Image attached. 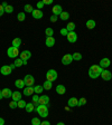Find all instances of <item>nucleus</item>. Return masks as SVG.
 <instances>
[{
    "label": "nucleus",
    "mask_w": 112,
    "mask_h": 125,
    "mask_svg": "<svg viewBox=\"0 0 112 125\" xmlns=\"http://www.w3.org/2000/svg\"><path fill=\"white\" fill-rule=\"evenodd\" d=\"M101 77L103 81H110V79H112V74L109 70H103L101 73Z\"/></svg>",
    "instance_id": "9d476101"
},
{
    "label": "nucleus",
    "mask_w": 112,
    "mask_h": 125,
    "mask_svg": "<svg viewBox=\"0 0 112 125\" xmlns=\"http://www.w3.org/2000/svg\"><path fill=\"white\" fill-rule=\"evenodd\" d=\"M45 34H46L47 37H53V35H54V30H53V28H46Z\"/></svg>",
    "instance_id": "7c9ffc66"
},
{
    "label": "nucleus",
    "mask_w": 112,
    "mask_h": 125,
    "mask_svg": "<svg viewBox=\"0 0 112 125\" xmlns=\"http://www.w3.org/2000/svg\"><path fill=\"white\" fill-rule=\"evenodd\" d=\"M2 96L5 97V98H9V97H11L12 96V92H11V89L3 88L2 89Z\"/></svg>",
    "instance_id": "6ab92c4d"
},
{
    "label": "nucleus",
    "mask_w": 112,
    "mask_h": 125,
    "mask_svg": "<svg viewBox=\"0 0 112 125\" xmlns=\"http://www.w3.org/2000/svg\"><path fill=\"white\" fill-rule=\"evenodd\" d=\"M40 120H39L38 117H34V118H31V125H40Z\"/></svg>",
    "instance_id": "2f4dec72"
},
{
    "label": "nucleus",
    "mask_w": 112,
    "mask_h": 125,
    "mask_svg": "<svg viewBox=\"0 0 112 125\" xmlns=\"http://www.w3.org/2000/svg\"><path fill=\"white\" fill-rule=\"evenodd\" d=\"M24 9H25V11L26 12H33V7H31L30 5H25V7H24Z\"/></svg>",
    "instance_id": "f704fd0d"
},
{
    "label": "nucleus",
    "mask_w": 112,
    "mask_h": 125,
    "mask_svg": "<svg viewBox=\"0 0 112 125\" xmlns=\"http://www.w3.org/2000/svg\"><path fill=\"white\" fill-rule=\"evenodd\" d=\"M56 93L60 94V95H63V94H65V93H66V88H65V86L62 85V84L57 85V86H56Z\"/></svg>",
    "instance_id": "f3484780"
},
{
    "label": "nucleus",
    "mask_w": 112,
    "mask_h": 125,
    "mask_svg": "<svg viewBox=\"0 0 112 125\" xmlns=\"http://www.w3.org/2000/svg\"><path fill=\"white\" fill-rule=\"evenodd\" d=\"M0 125H5V120L2 117H0Z\"/></svg>",
    "instance_id": "49530a36"
},
{
    "label": "nucleus",
    "mask_w": 112,
    "mask_h": 125,
    "mask_svg": "<svg viewBox=\"0 0 112 125\" xmlns=\"http://www.w3.org/2000/svg\"><path fill=\"white\" fill-rule=\"evenodd\" d=\"M5 13V8L2 7V5H0V17Z\"/></svg>",
    "instance_id": "37998d69"
},
{
    "label": "nucleus",
    "mask_w": 112,
    "mask_h": 125,
    "mask_svg": "<svg viewBox=\"0 0 112 125\" xmlns=\"http://www.w3.org/2000/svg\"><path fill=\"white\" fill-rule=\"evenodd\" d=\"M34 93L35 92H34V87L33 86H28V87H26V88L24 89V95H26V96H30Z\"/></svg>",
    "instance_id": "a211bd4d"
},
{
    "label": "nucleus",
    "mask_w": 112,
    "mask_h": 125,
    "mask_svg": "<svg viewBox=\"0 0 112 125\" xmlns=\"http://www.w3.org/2000/svg\"><path fill=\"white\" fill-rule=\"evenodd\" d=\"M7 6H8V5H7V2H2V7H3V8H6Z\"/></svg>",
    "instance_id": "8fccbe9b"
},
{
    "label": "nucleus",
    "mask_w": 112,
    "mask_h": 125,
    "mask_svg": "<svg viewBox=\"0 0 112 125\" xmlns=\"http://www.w3.org/2000/svg\"><path fill=\"white\" fill-rule=\"evenodd\" d=\"M61 35H63V36H67L68 35V31L66 28H62L61 29Z\"/></svg>",
    "instance_id": "ea45409f"
},
{
    "label": "nucleus",
    "mask_w": 112,
    "mask_h": 125,
    "mask_svg": "<svg viewBox=\"0 0 112 125\" xmlns=\"http://www.w3.org/2000/svg\"><path fill=\"white\" fill-rule=\"evenodd\" d=\"M102 72H103V69H102V67L100 65H92L89 68V76L91 78H93V79H95V78H98L101 75Z\"/></svg>",
    "instance_id": "f257e3e1"
},
{
    "label": "nucleus",
    "mask_w": 112,
    "mask_h": 125,
    "mask_svg": "<svg viewBox=\"0 0 112 125\" xmlns=\"http://www.w3.org/2000/svg\"><path fill=\"white\" fill-rule=\"evenodd\" d=\"M72 56H73V60H81L82 59V55L80 54V52H74Z\"/></svg>",
    "instance_id": "473e14b6"
},
{
    "label": "nucleus",
    "mask_w": 112,
    "mask_h": 125,
    "mask_svg": "<svg viewBox=\"0 0 112 125\" xmlns=\"http://www.w3.org/2000/svg\"><path fill=\"white\" fill-rule=\"evenodd\" d=\"M40 125H50V122H47V121H44V122L40 123Z\"/></svg>",
    "instance_id": "a18cd8bd"
},
{
    "label": "nucleus",
    "mask_w": 112,
    "mask_h": 125,
    "mask_svg": "<svg viewBox=\"0 0 112 125\" xmlns=\"http://www.w3.org/2000/svg\"><path fill=\"white\" fill-rule=\"evenodd\" d=\"M86 104V98H84V97H82L81 99H78V104L77 106H83V105Z\"/></svg>",
    "instance_id": "e433bc0d"
},
{
    "label": "nucleus",
    "mask_w": 112,
    "mask_h": 125,
    "mask_svg": "<svg viewBox=\"0 0 112 125\" xmlns=\"http://www.w3.org/2000/svg\"><path fill=\"white\" fill-rule=\"evenodd\" d=\"M2 91H1V89H0V99H2Z\"/></svg>",
    "instance_id": "de8ad7c7"
},
{
    "label": "nucleus",
    "mask_w": 112,
    "mask_h": 125,
    "mask_svg": "<svg viewBox=\"0 0 112 125\" xmlns=\"http://www.w3.org/2000/svg\"><path fill=\"white\" fill-rule=\"evenodd\" d=\"M60 18L62 19V20H68V18H70V13L67 12V11H63L62 13L60 15Z\"/></svg>",
    "instance_id": "393cba45"
},
{
    "label": "nucleus",
    "mask_w": 112,
    "mask_h": 125,
    "mask_svg": "<svg viewBox=\"0 0 112 125\" xmlns=\"http://www.w3.org/2000/svg\"><path fill=\"white\" fill-rule=\"evenodd\" d=\"M9 106H10V108H17L18 107V105H17V102H15V101H11L10 103H9Z\"/></svg>",
    "instance_id": "58836bf2"
},
{
    "label": "nucleus",
    "mask_w": 112,
    "mask_h": 125,
    "mask_svg": "<svg viewBox=\"0 0 112 125\" xmlns=\"http://www.w3.org/2000/svg\"><path fill=\"white\" fill-rule=\"evenodd\" d=\"M33 104H34V106L35 107H37L39 105V97H38V95H34L33 96V102H31Z\"/></svg>",
    "instance_id": "c85d7f7f"
},
{
    "label": "nucleus",
    "mask_w": 112,
    "mask_h": 125,
    "mask_svg": "<svg viewBox=\"0 0 112 125\" xmlns=\"http://www.w3.org/2000/svg\"><path fill=\"white\" fill-rule=\"evenodd\" d=\"M17 18H18L19 21H24L25 18H26V17H25V12H19L18 16H17Z\"/></svg>",
    "instance_id": "c9c22d12"
},
{
    "label": "nucleus",
    "mask_w": 112,
    "mask_h": 125,
    "mask_svg": "<svg viewBox=\"0 0 112 125\" xmlns=\"http://www.w3.org/2000/svg\"><path fill=\"white\" fill-rule=\"evenodd\" d=\"M43 91H44V87H43V86H40V85H37V86H35V87H34V92L36 94H42Z\"/></svg>",
    "instance_id": "cd10ccee"
},
{
    "label": "nucleus",
    "mask_w": 112,
    "mask_h": 125,
    "mask_svg": "<svg viewBox=\"0 0 112 125\" xmlns=\"http://www.w3.org/2000/svg\"><path fill=\"white\" fill-rule=\"evenodd\" d=\"M31 15H33V17H34L35 19H42L43 18V11L42 10H38V9H34L33 10V12H31Z\"/></svg>",
    "instance_id": "ddd939ff"
},
{
    "label": "nucleus",
    "mask_w": 112,
    "mask_h": 125,
    "mask_svg": "<svg viewBox=\"0 0 112 125\" xmlns=\"http://www.w3.org/2000/svg\"><path fill=\"white\" fill-rule=\"evenodd\" d=\"M95 25H97V22L94 20H92V19H90V20L86 21V27L89 29H94L95 28Z\"/></svg>",
    "instance_id": "4be33fe9"
},
{
    "label": "nucleus",
    "mask_w": 112,
    "mask_h": 125,
    "mask_svg": "<svg viewBox=\"0 0 112 125\" xmlns=\"http://www.w3.org/2000/svg\"><path fill=\"white\" fill-rule=\"evenodd\" d=\"M7 55L9 58H17L18 57V55H20V52H19L18 48H16V47H9L7 50Z\"/></svg>",
    "instance_id": "20e7f679"
},
{
    "label": "nucleus",
    "mask_w": 112,
    "mask_h": 125,
    "mask_svg": "<svg viewBox=\"0 0 112 125\" xmlns=\"http://www.w3.org/2000/svg\"><path fill=\"white\" fill-rule=\"evenodd\" d=\"M72 62H73V56H72L71 54H65L62 57V64L63 65H70Z\"/></svg>",
    "instance_id": "0eeeda50"
},
{
    "label": "nucleus",
    "mask_w": 112,
    "mask_h": 125,
    "mask_svg": "<svg viewBox=\"0 0 112 125\" xmlns=\"http://www.w3.org/2000/svg\"><path fill=\"white\" fill-rule=\"evenodd\" d=\"M111 95H112V93H111Z\"/></svg>",
    "instance_id": "603ef678"
},
{
    "label": "nucleus",
    "mask_w": 112,
    "mask_h": 125,
    "mask_svg": "<svg viewBox=\"0 0 112 125\" xmlns=\"http://www.w3.org/2000/svg\"><path fill=\"white\" fill-rule=\"evenodd\" d=\"M57 16H55V15H53L52 16V17H50V22H56V21H57Z\"/></svg>",
    "instance_id": "79ce46f5"
},
{
    "label": "nucleus",
    "mask_w": 112,
    "mask_h": 125,
    "mask_svg": "<svg viewBox=\"0 0 112 125\" xmlns=\"http://www.w3.org/2000/svg\"><path fill=\"white\" fill-rule=\"evenodd\" d=\"M15 86L19 89H23L25 87V83H24V79H17L15 82Z\"/></svg>",
    "instance_id": "412c9836"
},
{
    "label": "nucleus",
    "mask_w": 112,
    "mask_h": 125,
    "mask_svg": "<svg viewBox=\"0 0 112 125\" xmlns=\"http://www.w3.org/2000/svg\"><path fill=\"white\" fill-rule=\"evenodd\" d=\"M50 103V97L47 96V95H42V96L39 97V105H48Z\"/></svg>",
    "instance_id": "9b49d317"
},
{
    "label": "nucleus",
    "mask_w": 112,
    "mask_h": 125,
    "mask_svg": "<svg viewBox=\"0 0 112 125\" xmlns=\"http://www.w3.org/2000/svg\"><path fill=\"white\" fill-rule=\"evenodd\" d=\"M66 29H67L68 32L74 31V30H75V23H74V22H68L67 26H66Z\"/></svg>",
    "instance_id": "a878e982"
},
{
    "label": "nucleus",
    "mask_w": 112,
    "mask_h": 125,
    "mask_svg": "<svg viewBox=\"0 0 112 125\" xmlns=\"http://www.w3.org/2000/svg\"><path fill=\"white\" fill-rule=\"evenodd\" d=\"M43 87H44V89H46V91H50L53 87V83L52 82H48V81H45V83L43 84Z\"/></svg>",
    "instance_id": "5701e85b"
},
{
    "label": "nucleus",
    "mask_w": 112,
    "mask_h": 125,
    "mask_svg": "<svg viewBox=\"0 0 112 125\" xmlns=\"http://www.w3.org/2000/svg\"><path fill=\"white\" fill-rule=\"evenodd\" d=\"M13 11V7L12 6H7V7L5 8V12L7 13H11Z\"/></svg>",
    "instance_id": "4c0bfd02"
},
{
    "label": "nucleus",
    "mask_w": 112,
    "mask_h": 125,
    "mask_svg": "<svg viewBox=\"0 0 112 125\" xmlns=\"http://www.w3.org/2000/svg\"><path fill=\"white\" fill-rule=\"evenodd\" d=\"M31 57V52L29 50H24L20 52V59L24 62V65H27V62Z\"/></svg>",
    "instance_id": "39448f33"
},
{
    "label": "nucleus",
    "mask_w": 112,
    "mask_h": 125,
    "mask_svg": "<svg viewBox=\"0 0 112 125\" xmlns=\"http://www.w3.org/2000/svg\"><path fill=\"white\" fill-rule=\"evenodd\" d=\"M77 104H78V99L76 97H71L67 101V105L70 107H75V106H77Z\"/></svg>",
    "instance_id": "4468645a"
},
{
    "label": "nucleus",
    "mask_w": 112,
    "mask_h": 125,
    "mask_svg": "<svg viewBox=\"0 0 112 125\" xmlns=\"http://www.w3.org/2000/svg\"><path fill=\"white\" fill-rule=\"evenodd\" d=\"M110 64H111V62H110L109 58H102L101 62H100V66H101L102 68H107V67H109Z\"/></svg>",
    "instance_id": "2eb2a0df"
},
{
    "label": "nucleus",
    "mask_w": 112,
    "mask_h": 125,
    "mask_svg": "<svg viewBox=\"0 0 112 125\" xmlns=\"http://www.w3.org/2000/svg\"><path fill=\"white\" fill-rule=\"evenodd\" d=\"M45 5H44V2H43V1H38V2H37V9H38V10H40Z\"/></svg>",
    "instance_id": "a19ab883"
},
{
    "label": "nucleus",
    "mask_w": 112,
    "mask_h": 125,
    "mask_svg": "<svg viewBox=\"0 0 112 125\" xmlns=\"http://www.w3.org/2000/svg\"><path fill=\"white\" fill-rule=\"evenodd\" d=\"M45 44H46L47 47H53L55 45V38L54 37H46Z\"/></svg>",
    "instance_id": "dca6fc26"
},
{
    "label": "nucleus",
    "mask_w": 112,
    "mask_h": 125,
    "mask_svg": "<svg viewBox=\"0 0 112 125\" xmlns=\"http://www.w3.org/2000/svg\"><path fill=\"white\" fill-rule=\"evenodd\" d=\"M67 40L70 42H72V44H74V42H76V40H77V35H76L75 31H72V32H68L67 36Z\"/></svg>",
    "instance_id": "1a4fd4ad"
},
{
    "label": "nucleus",
    "mask_w": 112,
    "mask_h": 125,
    "mask_svg": "<svg viewBox=\"0 0 112 125\" xmlns=\"http://www.w3.org/2000/svg\"><path fill=\"white\" fill-rule=\"evenodd\" d=\"M35 111L38 113L40 117L48 116V107H47L46 105H38L37 107H35Z\"/></svg>",
    "instance_id": "f03ea898"
},
{
    "label": "nucleus",
    "mask_w": 112,
    "mask_h": 125,
    "mask_svg": "<svg viewBox=\"0 0 112 125\" xmlns=\"http://www.w3.org/2000/svg\"><path fill=\"white\" fill-rule=\"evenodd\" d=\"M25 109H26L28 113H31L33 111H35L34 104H33V103H27V105H26V107H25Z\"/></svg>",
    "instance_id": "b1692460"
},
{
    "label": "nucleus",
    "mask_w": 112,
    "mask_h": 125,
    "mask_svg": "<svg viewBox=\"0 0 112 125\" xmlns=\"http://www.w3.org/2000/svg\"><path fill=\"white\" fill-rule=\"evenodd\" d=\"M12 101H15V102H18V101H20L21 99V93L20 92H18V91H16V92H12Z\"/></svg>",
    "instance_id": "aec40b11"
},
{
    "label": "nucleus",
    "mask_w": 112,
    "mask_h": 125,
    "mask_svg": "<svg viewBox=\"0 0 112 125\" xmlns=\"http://www.w3.org/2000/svg\"><path fill=\"white\" fill-rule=\"evenodd\" d=\"M20 45H21V39H20V38H15V39L12 40V47H16V48H18Z\"/></svg>",
    "instance_id": "bb28decb"
},
{
    "label": "nucleus",
    "mask_w": 112,
    "mask_h": 125,
    "mask_svg": "<svg viewBox=\"0 0 112 125\" xmlns=\"http://www.w3.org/2000/svg\"><path fill=\"white\" fill-rule=\"evenodd\" d=\"M52 10H53V15H55V16H60L63 12L62 6H60V5H55Z\"/></svg>",
    "instance_id": "f8f14e48"
},
{
    "label": "nucleus",
    "mask_w": 112,
    "mask_h": 125,
    "mask_svg": "<svg viewBox=\"0 0 112 125\" xmlns=\"http://www.w3.org/2000/svg\"><path fill=\"white\" fill-rule=\"evenodd\" d=\"M11 72H12V69H11L10 66H8V65H3L2 67L0 68V73L2 74L3 76H8V75H10Z\"/></svg>",
    "instance_id": "6e6552de"
},
{
    "label": "nucleus",
    "mask_w": 112,
    "mask_h": 125,
    "mask_svg": "<svg viewBox=\"0 0 112 125\" xmlns=\"http://www.w3.org/2000/svg\"><path fill=\"white\" fill-rule=\"evenodd\" d=\"M24 83H25V86L26 87H28V86H33L35 83V78L33 75H26L25 76V78H24Z\"/></svg>",
    "instance_id": "423d86ee"
},
{
    "label": "nucleus",
    "mask_w": 112,
    "mask_h": 125,
    "mask_svg": "<svg viewBox=\"0 0 112 125\" xmlns=\"http://www.w3.org/2000/svg\"><path fill=\"white\" fill-rule=\"evenodd\" d=\"M13 64H15L16 67H20V66L24 65V62L20 59V58H17V59L15 60V62H13Z\"/></svg>",
    "instance_id": "72a5a7b5"
},
{
    "label": "nucleus",
    "mask_w": 112,
    "mask_h": 125,
    "mask_svg": "<svg viewBox=\"0 0 112 125\" xmlns=\"http://www.w3.org/2000/svg\"><path fill=\"white\" fill-rule=\"evenodd\" d=\"M56 125H65V124H64V123H63V122H60V123H57V124H56Z\"/></svg>",
    "instance_id": "3c124183"
},
{
    "label": "nucleus",
    "mask_w": 112,
    "mask_h": 125,
    "mask_svg": "<svg viewBox=\"0 0 112 125\" xmlns=\"http://www.w3.org/2000/svg\"><path fill=\"white\" fill-rule=\"evenodd\" d=\"M10 67H11V69H15V68H16L15 64H11V65H10Z\"/></svg>",
    "instance_id": "09e8293b"
},
{
    "label": "nucleus",
    "mask_w": 112,
    "mask_h": 125,
    "mask_svg": "<svg viewBox=\"0 0 112 125\" xmlns=\"http://www.w3.org/2000/svg\"><path fill=\"white\" fill-rule=\"evenodd\" d=\"M44 5H52L53 3V0H43Z\"/></svg>",
    "instance_id": "c03bdc74"
},
{
    "label": "nucleus",
    "mask_w": 112,
    "mask_h": 125,
    "mask_svg": "<svg viewBox=\"0 0 112 125\" xmlns=\"http://www.w3.org/2000/svg\"><path fill=\"white\" fill-rule=\"evenodd\" d=\"M17 105H18L19 108H25V107H26V105H27V103L24 101V99H20V101L17 102Z\"/></svg>",
    "instance_id": "c756f323"
},
{
    "label": "nucleus",
    "mask_w": 112,
    "mask_h": 125,
    "mask_svg": "<svg viewBox=\"0 0 112 125\" xmlns=\"http://www.w3.org/2000/svg\"><path fill=\"white\" fill-rule=\"evenodd\" d=\"M57 72L55 69H50L48 72L46 73V81H48V82H54V81H56L57 79Z\"/></svg>",
    "instance_id": "7ed1b4c3"
}]
</instances>
